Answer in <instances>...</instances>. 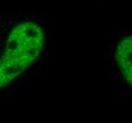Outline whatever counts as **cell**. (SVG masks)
I'll return each instance as SVG.
<instances>
[{"label": "cell", "instance_id": "1", "mask_svg": "<svg viewBox=\"0 0 132 123\" xmlns=\"http://www.w3.org/2000/svg\"><path fill=\"white\" fill-rule=\"evenodd\" d=\"M48 41V14H0V93L26 83L42 68Z\"/></svg>", "mask_w": 132, "mask_h": 123}, {"label": "cell", "instance_id": "2", "mask_svg": "<svg viewBox=\"0 0 132 123\" xmlns=\"http://www.w3.org/2000/svg\"><path fill=\"white\" fill-rule=\"evenodd\" d=\"M132 37L130 31H119L112 38L109 63L116 83L125 89L132 85Z\"/></svg>", "mask_w": 132, "mask_h": 123}]
</instances>
